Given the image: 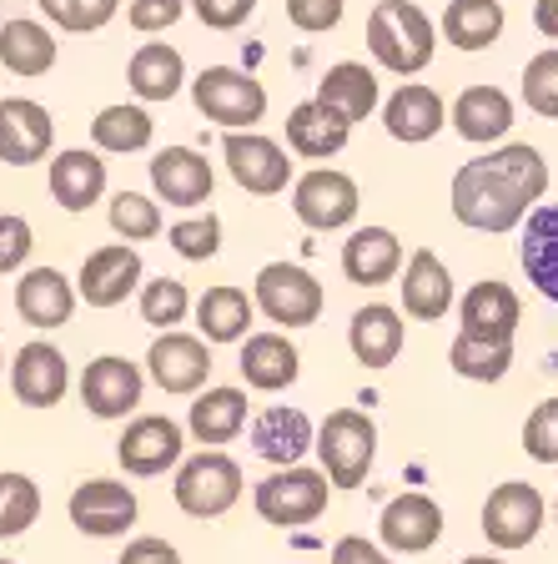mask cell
<instances>
[{"label": "cell", "mask_w": 558, "mask_h": 564, "mask_svg": "<svg viewBox=\"0 0 558 564\" xmlns=\"http://www.w3.org/2000/svg\"><path fill=\"white\" fill-rule=\"evenodd\" d=\"M548 192V162L528 141H508L499 152L463 162L453 172V217L473 232H513Z\"/></svg>", "instance_id": "obj_1"}, {"label": "cell", "mask_w": 558, "mask_h": 564, "mask_svg": "<svg viewBox=\"0 0 558 564\" xmlns=\"http://www.w3.org/2000/svg\"><path fill=\"white\" fill-rule=\"evenodd\" d=\"M368 51L393 76H418L438 51V31L413 0H378L368 15Z\"/></svg>", "instance_id": "obj_2"}, {"label": "cell", "mask_w": 558, "mask_h": 564, "mask_svg": "<svg viewBox=\"0 0 558 564\" xmlns=\"http://www.w3.org/2000/svg\"><path fill=\"white\" fill-rule=\"evenodd\" d=\"M313 448L332 489H358V484H368V469L378 458V423L362 409H332L317 429Z\"/></svg>", "instance_id": "obj_3"}, {"label": "cell", "mask_w": 558, "mask_h": 564, "mask_svg": "<svg viewBox=\"0 0 558 564\" xmlns=\"http://www.w3.org/2000/svg\"><path fill=\"white\" fill-rule=\"evenodd\" d=\"M172 499L186 519H221L242 499V464L221 448H201L176 464Z\"/></svg>", "instance_id": "obj_4"}, {"label": "cell", "mask_w": 558, "mask_h": 564, "mask_svg": "<svg viewBox=\"0 0 558 564\" xmlns=\"http://www.w3.org/2000/svg\"><path fill=\"white\" fill-rule=\"evenodd\" d=\"M327 499H332L327 474L303 469V464H287V469L267 474V479L252 489V509L277 529H303V524H313V519H322Z\"/></svg>", "instance_id": "obj_5"}, {"label": "cell", "mask_w": 558, "mask_h": 564, "mask_svg": "<svg viewBox=\"0 0 558 564\" xmlns=\"http://www.w3.org/2000/svg\"><path fill=\"white\" fill-rule=\"evenodd\" d=\"M252 307L267 323H277V328H313L327 307V293H322V282L307 268H297V262H267V268L256 272Z\"/></svg>", "instance_id": "obj_6"}, {"label": "cell", "mask_w": 558, "mask_h": 564, "mask_svg": "<svg viewBox=\"0 0 558 564\" xmlns=\"http://www.w3.org/2000/svg\"><path fill=\"white\" fill-rule=\"evenodd\" d=\"M192 101H197L201 117L227 131H252L267 117V86L237 66H207L192 82Z\"/></svg>", "instance_id": "obj_7"}, {"label": "cell", "mask_w": 558, "mask_h": 564, "mask_svg": "<svg viewBox=\"0 0 558 564\" xmlns=\"http://www.w3.org/2000/svg\"><path fill=\"white\" fill-rule=\"evenodd\" d=\"M117 458L131 479H156V474L176 469L186 458V434L182 423L166 413H141L127 423V434L117 438Z\"/></svg>", "instance_id": "obj_8"}, {"label": "cell", "mask_w": 558, "mask_h": 564, "mask_svg": "<svg viewBox=\"0 0 558 564\" xmlns=\"http://www.w3.org/2000/svg\"><path fill=\"white\" fill-rule=\"evenodd\" d=\"M544 494L524 479H508L489 494V505H483V534H489L493 550H524V544L538 540V529H544Z\"/></svg>", "instance_id": "obj_9"}, {"label": "cell", "mask_w": 558, "mask_h": 564, "mask_svg": "<svg viewBox=\"0 0 558 564\" xmlns=\"http://www.w3.org/2000/svg\"><path fill=\"white\" fill-rule=\"evenodd\" d=\"M358 182L338 166H313L307 176L292 182V212L303 217L313 232H338L358 217Z\"/></svg>", "instance_id": "obj_10"}, {"label": "cell", "mask_w": 558, "mask_h": 564, "mask_svg": "<svg viewBox=\"0 0 558 564\" xmlns=\"http://www.w3.org/2000/svg\"><path fill=\"white\" fill-rule=\"evenodd\" d=\"M221 156H227L232 182L242 192H252V197H277V192H287V182H292L287 152H282L272 137H262V131H227Z\"/></svg>", "instance_id": "obj_11"}, {"label": "cell", "mask_w": 558, "mask_h": 564, "mask_svg": "<svg viewBox=\"0 0 558 564\" xmlns=\"http://www.w3.org/2000/svg\"><path fill=\"white\" fill-rule=\"evenodd\" d=\"M146 373L162 393H201L211 378V343L197 333L166 328L146 352Z\"/></svg>", "instance_id": "obj_12"}, {"label": "cell", "mask_w": 558, "mask_h": 564, "mask_svg": "<svg viewBox=\"0 0 558 564\" xmlns=\"http://www.w3.org/2000/svg\"><path fill=\"white\" fill-rule=\"evenodd\" d=\"M66 514L91 540H117V534H127L136 524V494H131V484L117 479H86L70 489Z\"/></svg>", "instance_id": "obj_13"}, {"label": "cell", "mask_w": 558, "mask_h": 564, "mask_svg": "<svg viewBox=\"0 0 558 564\" xmlns=\"http://www.w3.org/2000/svg\"><path fill=\"white\" fill-rule=\"evenodd\" d=\"M141 288V252L131 242H106L96 252H86L76 293L86 297V307H121Z\"/></svg>", "instance_id": "obj_14"}, {"label": "cell", "mask_w": 558, "mask_h": 564, "mask_svg": "<svg viewBox=\"0 0 558 564\" xmlns=\"http://www.w3.org/2000/svg\"><path fill=\"white\" fill-rule=\"evenodd\" d=\"M518 323H524V303H518V293L499 278L473 282V288L458 297V333H468V338L513 343Z\"/></svg>", "instance_id": "obj_15"}, {"label": "cell", "mask_w": 558, "mask_h": 564, "mask_svg": "<svg viewBox=\"0 0 558 564\" xmlns=\"http://www.w3.org/2000/svg\"><path fill=\"white\" fill-rule=\"evenodd\" d=\"M70 388V364L56 343H25L11 364V393L25 409H56Z\"/></svg>", "instance_id": "obj_16"}, {"label": "cell", "mask_w": 558, "mask_h": 564, "mask_svg": "<svg viewBox=\"0 0 558 564\" xmlns=\"http://www.w3.org/2000/svg\"><path fill=\"white\" fill-rule=\"evenodd\" d=\"M378 534H383V550H393V554H428L442 540L438 499L418 489L397 494L393 505L383 509V519H378Z\"/></svg>", "instance_id": "obj_17"}, {"label": "cell", "mask_w": 558, "mask_h": 564, "mask_svg": "<svg viewBox=\"0 0 558 564\" xmlns=\"http://www.w3.org/2000/svg\"><path fill=\"white\" fill-rule=\"evenodd\" d=\"M51 141H56V121H51V111L41 101H25V96L0 101V162L11 166L46 162Z\"/></svg>", "instance_id": "obj_18"}, {"label": "cell", "mask_w": 558, "mask_h": 564, "mask_svg": "<svg viewBox=\"0 0 558 564\" xmlns=\"http://www.w3.org/2000/svg\"><path fill=\"white\" fill-rule=\"evenodd\" d=\"M141 388H146L141 368L131 364V358H121V352H106V358L86 364L81 403L96 413V419H127V413H136Z\"/></svg>", "instance_id": "obj_19"}, {"label": "cell", "mask_w": 558, "mask_h": 564, "mask_svg": "<svg viewBox=\"0 0 558 564\" xmlns=\"http://www.w3.org/2000/svg\"><path fill=\"white\" fill-rule=\"evenodd\" d=\"M15 313H21L25 328H66L70 313H76V288L61 268H31L15 282Z\"/></svg>", "instance_id": "obj_20"}, {"label": "cell", "mask_w": 558, "mask_h": 564, "mask_svg": "<svg viewBox=\"0 0 558 564\" xmlns=\"http://www.w3.org/2000/svg\"><path fill=\"white\" fill-rule=\"evenodd\" d=\"M152 187L166 207H201V202H211L217 172L192 147H166V152L152 156Z\"/></svg>", "instance_id": "obj_21"}, {"label": "cell", "mask_w": 558, "mask_h": 564, "mask_svg": "<svg viewBox=\"0 0 558 564\" xmlns=\"http://www.w3.org/2000/svg\"><path fill=\"white\" fill-rule=\"evenodd\" d=\"M397 293H403V313L413 323H438L448 317L453 307V272L442 268V258L433 247H418L413 258H407V272L397 282Z\"/></svg>", "instance_id": "obj_22"}, {"label": "cell", "mask_w": 558, "mask_h": 564, "mask_svg": "<svg viewBox=\"0 0 558 564\" xmlns=\"http://www.w3.org/2000/svg\"><path fill=\"white\" fill-rule=\"evenodd\" d=\"M237 368H242L247 388H256V393H282V388H292L297 373H303V352L292 348L287 333H247Z\"/></svg>", "instance_id": "obj_23"}, {"label": "cell", "mask_w": 558, "mask_h": 564, "mask_svg": "<svg viewBox=\"0 0 558 564\" xmlns=\"http://www.w3.org/2000/svg\"><path fill=\"white\" fill-rule=\"evenodd\" d=\"M317 106H322L327 117H338L342 127H358L378 111V76H372L362 61H338V66H327V76L317 82Z\"/></svg>", "instance_id": "obj_24"}, {"label": "cell", "mask_w": 558, "mask_h": 564, "mask_svg": "<svg viewBox=\"0 0 558 564\" xmlns=\"http://www.w3.org/2000/svg\"><path fill=\"white\" fill-rule=\"evenodd\" d=\"M448 121V106L433 86L423 82H403L383 106V127L393 141H407V147H418V141H433Z\"/></svg>", "instance_id": "obj_25"}, {"label": "cell", "mask_w": 558, "mask_h": 564, "mask_svg": "<svg viewBox=\"0 0 558 564\" xmlns=\"http://www.w3.org/2000/svg\"><path fill=\"white\" fill-rule=\"evenodd\" d=\"M403 272V242L387 227H358L342 242V278L358 288H383Z\"/></svg>", "instance_id": "obj_26"}, {"label": "cell", "mask_w": 558, "mask_h": 564, "mask_svg": "<svg viewBox=\"0 0 558 564\" xmlns=\"http://www.w3.org/2000/svg\"><path fill=\"white\" fill-rule=\"evenodd\" d=\"M403 338H407L403 313H397V307H387V303L358 307V313H352V323H348V348H352V358H358L362 368H387V364H397V352H403Z\"/></svg>", "instance_id": "obj_27"}, {"label": "cell", "mask_w": 558, "mask_h": 564, "mask_svg": "<svg viewBox=\"0 0 558 564\" xmlns=\"http://www.w3.org/2000/svg\"><path fill=\"white\" fill-rule=\"evenodd\" d=\"M313 423L303 409H287V403H272L262 409V419L252 423V454L287 469V464H303V454L313 448Z\"/></svg>", "instance_id": "obj_28"}, {"label": "cell", "mask_w": 558, "mask_h": 564, "mask_svg": "<svg viewBox=\"0 0 558 564\" xmlns=\"http://www.w3.org/2000/svg\"><path fill=\"white\" fill-rule=\"evenodd\" d=\"M46 182H51V197H56L66 212H86L106 197V162H101V152L70 147V152L51 156Z\"/></svg>", "instance_id": "obj_29"}, {"label": "cell", "mask_w": 558, "mask_h": 564, "mask_svg": "<svg viewBox=\"0 0 558 564\" xmlns=\"http://www.w3.org/2000/svg\"><path fill=\"white\" fill-rule=\"evenodd\" d=\"M242 429H247V393L242 388H201L192 413H186V434L207 448L232 444Z\"/></svg>", "instance_id": "obj_30"}, {"label": "cell", "mask_w": 558, "mask_h": 564, "mask_svg": "<svg viewBox=\"0 0 558 564\" xmlns=\"http://www.w3.org/2000/svg\"><path fill=\"white\" fill-rule=\"evenodd\" d=\"M518 262H524L528 282L548 303H558V202L528 212L524 242H518Z\"/></svg>", "instance_id": "obj_31"}, {"label": "cell", "mask_w": 558, "mask_h": 564, "mask_svg": "<svg viewBox=\"0 0 558 564\" xmlns=\"http://www.w3.org/2000/svg\"><path fill=\"white\" fill-rule=\"evenodd\" d=\"M513 127V101L499 91V86H468L458 91L453 101V131L463 141H478V147H489V141H503Z\"/></svg>", "instance_id": "obj_32"}, {"label": "cell", "mask_w": 558, "mask_h": 564, "mask_svg": "<svg viewBox=\"0 0 558 564\" xmlns=\"http://www.w3.org/2000/svg\"><path fill=\"white\" fill-rule=\"evenodd\" d=\"M252 297L232 282H217L197 297V338L207 343H242L247 328H252Z\"/></svg>", "instance_id": "obj_33"}, {"label": "cell", "mask_w": 558, "mask_h": 564, "mask_svg": "<svg viewBox=\"0 0 558 564\" xmlns=\"http://www.w3.org/2000/svg\"><path fill=\"white\" fill-rule=\"evenodd\" d=\"M127 82H131V91H136L141 101H172V96L186 86L182 51L166 46V41H146V46L131 56Z\"/></svg>", "instance_id": "obj_34"}, {"label": "cell", "mask_w": 558, "mask_h": 564, "mask_svg": "<svg viewBox=\"0 0 558 564\" xmlns=\"http://www.w3.org/2000/svg\"><path fill=\"white\" fill-rule=\"evenodd\" d=\"M0 66L15 70V76H46L56 66V35L46 31L41 21H6L0 25Z\"/></svg>", "instance_id": "obj_35"}, {"label": "cell", "mask_w": 558, "mask_h": 564, "mask_svg": "<svg viewBox=\"0 0 558 564\" xmlns=\"http://www.w3.org/2000/svg\"><path fill=\"white\" fill-rule=\"evenodd\" d=\"M348 131L338 117H327L317 101H303L287 111V147L307 162H327V156H338L348 147Z\"/></svg>", "instance_id": "obj_36"}, {"label": "cell", "mask_w": 558, "mask_h": 564, "mask_svg": "<svg viewBox=\"0 0 558 564\" xmlns=\"http://www.w3.org/2000/svg\"><path fill=\"white\" fill-rule=\"evenodd\" d=\"M152 117H146V106H101L91 121V141L96 152H111V156H131V152H146L152 147Z\"/></svg>", "instance_id": "obj_37"}, {"label": "cell", "mask_w": 558, "mask_h": 564, "mask_svg": "<svg viewBox=\"0 0 558 564\" xmlns=\"http://www.w3.org/2000/svg\"><path fill=\"white\" fill-rule=\"evenodd\" d=\"M442 35L458 51H489L503 35V6L499 0H448Z\"/></svg>", "instance_id": "obj_38"}, {"label": "cell", "mask_w": 558, "mask_h": 564, "mask_svg": "<svg viewBox=\"0 0 558 564\" xmlns=\"http://www.w3.org/2000/svg\"><path fill=\"white\" fill-rule=\"evenodd\" d=\"M448 368L458 378H468V383H499L513 368V343H483V338L458 333L453 348H448Z\"/></svg>", "instance_id": "obj_39"}, {"label": "cell", "mask_w": 558, "mask_h": 564, "mask_svg": "<svg viewBox=\"0 0 558 564\" xmlns=\"http://www.w3.org/2000/svg\"><path fill=\"white\" fill-rule=\"evenodd\" d=\"M41 519V489L31 474H0V540H15Z\"/></svg>", "instance_id": "obj_40"}, {"label": "cell", "mask_w": 558, "mask_h": 564, "mask_svg": "<svg viewBox=\"0 0 558 564\" xmlns=\"http://www.w3.org/2000/svg\"><path fill=\"white\" fill-rule=\"evenodd\" d=\"M186 313H192V293H186V282L176 278H141V323H152L156 333L176 328V323H186Z\"/></svg>", "instance_id": "obj_41"}, {"label": "cell", "mask_w": 558, "mask_h": 564, "mask_svg": "<svg viewBox=\"0 0 558 564\" xmlns=\"http://www.w3.org/2000/svg\"><path fill=\"white\" fill-rule=\"evenodd\" d=\"M106 217H111V232H117L121 242H152V237L162 232V202L141 197V192H117Z\"/></svg>", "instance_id": "obj_42"}, {"label": "cell", "mask_w": 558, "mask_h": 564, "mask_svg": "<svg viewBox=\"0 0 558 564\" xmlns=\"http://www.w3.org/2000/svg\"><path fill=\"white\" fill-rule=\"evenodd\" d=\"M35 6L46 11L51 25H61V31H70V35L101 31V25H111L121 11V0H35Z\"/></svg>", "instance_id": "obj_43"}, {"label": "cell", "mask_w": 558, "mask_h": 564, "mask_svg": "<svg viewBox=\"0 0 558 564\" xmlns=\"http://www.w3.org/2000/svg\"><path fill=\"white\" fill-rule=\"evenodd\" d=\"M524 101L534 117L558 121V46L538 51V56L524 66Z\"/></svg>", "instance_id": "obj_44"}, {"label": "cell", "mask_w": 558, "mask_h": 564, "mask_svg": "<svg viewBox=\"0 0 558 564\" xmlns=\"http://www.w3.org/2000/svg\"><path fill=\"white\" fill-rule=\"evenodd\" d=\"M166 242H172V252H176V258H186V262L217 258V247H221V217H217V212H207V217H186V223H172Z\"/></svg>", "instance_id": "obj_45"}, {"label": "cell", "mask_w": 558, "mask_h": 564, "mask_svg": "<svg viewBox=\"0 0 558 564\" xmlns=\"http://www.w3.org/2000/svg\"><path fill=\"white\" fill-rule=\"evenodd\" d=\"M524 454L538 464H558V399H544L524 419Z\"/></svg>", "instance_id": "obj_46"}, {"label": "cell", "mask_w": 558, "mask_h": 564, "mask_svg": "<svg viewBox=\"0 0 558 564\" xmlns=\"http://www.w3.org/2000/svg\"><path fill=\"white\" fill-rule=\"evenodd\" d=\"M35 247V232L25 217H15V212H0V278L6 272H21L25 258H31Z\"/></svg>", "instance_id": "obj_47"}, {"label": "cell", "mask_w": 558, "mask_h": 564, "mask_svg": "<svg viewBox=\"0 0 558 564\" xmlns=\"http://www.w3.org/2000/svg\"><path fill=\"white\" fill-rule=\"evenodd\" d=\"M182 11H186V0H131L127 21H131V31L152 35V31H172L182 21Z\"/></svg>", "instance_id": "obj_48"}, {"label": "cell", "mask_w": 558, "mask_h": 564, "mask_svg": "<svg viewBox=\"0 0 558 564\" xmlns=\"http://www.w3.org/2000/svg\"><path fill=\"white\" fill-rule=\"evenodd\" d=\"M287 21L303 35H322L342 21V0H287Z\"/></svg>", "instance_id": "obj_49"}, {"label": "cell", "mask_w": 558, "mask_h": 564, "mask_svg": "<svg viewBox=\"0 0 558 564\" xmlns=\"http://www.w3.org/2000/svg\"><path fill=\"white\" fill-rule=\"evenodd\" d=\"M207 31H237L256 11V0H192Z\"/></svg>", "instance_id": "obj_50"}, {"label": "cell", "mask_w": 558, "mask_h": 564, "mask_svg": "<svg viewBox=\"0 0 558 564\" xmlns=\"http://www.w3.org/2000/svg\"><path fill=\"white\" fill-rule=\"evenodd\" d=\"M117 564H182V554H176V544L156 540V534H141V540H131L121 550Z\"/></svg>", "instance_id": "obj_51"}, {"label": "cell", "mask_w": 558, "mask_h": 564, "mask_svg": "<svg viewBox=\"0 0 558 564\" xmlns=\"http://www.w3.org/2000/svg\"><path fill=\"white\" fill-rule=\"evenodd\" d=\"M327 564H393V560H387L383 544L362 540V534H342V540L332 544V560Z\"/></svg>", "instance_id": "obj_52"}, {"label": "cell", "mask_w": 558, "mask_h": 564, "mask_svg": "<svg viewBox=\"0 0 558 564\" xmlns=\"http://www.w3.org/2000/svg\"><path fill=\"white\" fill-rule=\"evenodd\" d=\"M534 25L548 35V41H558V0H538V6H534Z\"/></svg>", "instance_id": "obj_53"}, {"label": "cell", "mask_w": 558, "mask_h": 564, "mask_svg": "<svg viewBox=\"0 0 558 564\" xmlns=\"http://www.w3.org/2000/svg\"><path fill=\"white\" fill-rule=\"evenodd\" d=\"M458 564H503L499 554H468V560H458Z\"/></svg>", "instance_id": "obj_54"}, {"label": "cell", "mask_w": 558, "mask_h": 564, "mask_svg": "<svg viewBox=\"0 0 558 564\" xmlns=\"http://www.w3.org/2000/svg\"><path fill=\"white\" fill-rule=\"evenodd\" d=\"M554 519H558V499H554Z\"/></svg>", "instance_id": "obj_55"}, {"label": "cell", "mask_w": 558, "mask_h": 564, "mask_svg": "<svg viewBox=\"0 0 558 564\" xmlns=\"http://www.w3.org/2000/svg\"><path fill=\"white\" fill-rule=\"evenodd\" d=\"M0 368H6V352H0Z\"/></svg>", "instance_id": "obj_56"}, {"label": "cell", "mask_w": 558, "mask_h": 564, "mask_svg": "<svg viewBox=\"0 0 558 564\" xmlns=\"http://www.w3.org/2000/svg\"><path fill=\"white\" fill-rule=\"evenodd\" d=\"M0 564H11V560H0Z\"/></svg>", "instance_id": "obj_57"}]
</instances>
